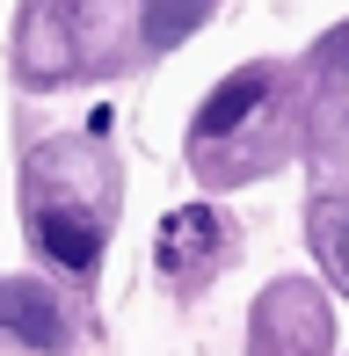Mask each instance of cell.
Returning a JSON list of instances; mask_svg holds the SVG:
<instances>
[{
	"mask_svg": "<svg viewBox=\"0 0 349 356\" xmlns=\"http://www.w3.org/2000/svg\"><path fill=\"white\" fill-rule=\"evenodd\" d=\"M37 240H44V254H51L58 269H95L102 262V225L81 218V211H44Z\"/></svg>",
	"mask_w": 349,
	"mask_h": 356,
	"instance_id": "obj_2",
	"label": "cell"
},
{
	"mask_svg": "<svg viewBox=\"0 0 349 356\" xmlns=\"http://www.w3.org/2000/svg\"><path fill=\"white\" fill-rule=\"evenodd\" d=\"M197 22H204V0H153L146 8V44L153 51H174Z\"/></svg>",
	"mask_w": 349,
	"mask_h": 356,
	"instance_id": "obj_4",
	"label": "cell"
},
{
	"mask_svg": "<svg viewBox=\"0 0 349 356\" xmlns=\"http://www.w3.org/2000/svg\"><path fill=\"white\" fill-rule=\"evenodd\" d=\"M0 327H8L15 342H29V349H58V342H66L58 298H44V284H29V277L0 284Z\"/></svg>",
	"mask_w": 349,
	"mask_h": 356,
	"instance_id": "obj_1",
	"label": "cell"
},
{
	"mask_svg": "<svg viewBox=\"0 0 349 356\" xmlns=\"http://www.w3.org/2000/svg\"><path fill=\"white\" fill-rule=\"evenodd\" d=\"M262 95H269V80L262 73H241V80H226V88L211 95V102L197 109V138H226L233 124H247L262 109Z\"/></svg>",
	"mask_w": 349,
	"mask_h": 356,
	"instance_id": "obj_3",
	"label": "cell"
}]
</instances>
